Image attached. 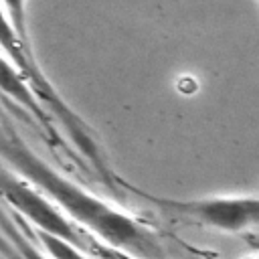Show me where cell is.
I'll return each mask as SVG.
<instances>
[{"instance_id":"obj_1","label":"cell","mask_w":259,"mask_h":259,"mask_svg":"<svg viewBox=\"0 0 259 259\" xmlns=\"http://www.w3.org/2000/svg\"><path fill=\"white\" fill-rule=\"evenodd\" d=\"M0 158L12 172L36 186L81 229L101 239L117 253L156 257L162 255L158 237L140 221L89 192L42 160L12 125L0 119Z\"/></svg>"},{"instance_id":"obj_2","label":"cell","mask_w":259,"mask_h":259,"mask_svg":"<svg viewBox=\"0 0 259 259\" xmlns=\"http://www.w3.org/2000/svg\"><path fill=\"white\" fill-rule=\"evenodd\" d=\"M0 53L20 69V73L28 79V83L32 85L34 93L38 95L40 103L45 105V109L51 113L53 119H57L63 130L67 132L69 140L75 144V148L89 160V164L95 168V172L113 186L115 178L107 166V162L101 156V150L91 134V130L87 127V123L69 107V103L59 95V91L53 87V83L49 81V77L45 75V71L40 69L36 55L32 51L30 45H26L14 30V26L10 24L6 12L0 6Z\"/></svg>"},{"instance_id":"obj_3","label":"cell","mask_w":259,"mask_h":259,"mask_svg":"<svg viewBox=\"0 0 259 259\" xmlns=\"http://www.w3.org/2000/svg\"><path fill=\"white\" fill-rule=\"evenodd\" d=\"M0 198L12 206L30 229H40L53 235H59L87 255L91 253V237L81 229L73 219H69L49 196H45L36 186L26 182L22 176L0 164Z\"/></svg>"},{"instance_id":"obj_4","label":"cell","mask_w":259,"mask_h":259,"mask_svg":"<svg viewBox=\"0 0 259 259\" xmlns=\"http://www.w3.org/2000/svg\"><path fill=\"white\" fill-rule=\"evenodd\" d=\"M132 190L138 192V196H142L144 200L166 210L168 214L182 217L217 231L241 233L259 227V196H208V198L176 200V198L154 196L136 188Z\"/></svg>"},{"instance_id":"obj_5","label":"cell","mask_w":259,"mask_h":259,"mask_svg":"<svg viewBox=\"0 0 259 259\" xmlns=\"http://www.w3.org/2000/svg\"><path fill=\"white\" fill-rule=\"evenodd\" d=\"M0 99H6L10 105L28 113L30 121L34 125H38L47 134V138L59 140V134L53 125V117L40 103L32 85L20 73V69L16 65H12L2 53H0Z\"/></svg>"},{"instance_id":"obj_6","label":"cell","mask_w":259,"mask_h":259,"mask_svg":"<svg viewBox=\"0 0 259 259\" xmlns=\"http://www.w3.org/2000/svg\"><path fill=\"white\" fill-rule=\"evenodd\" d=\"M32 233L36 235V239L45 247L47 255H51V257H83V255H87L83 249H79L77 245H73L71 241H67L59 235H53V233H47L40 229H32Z\"/></svg>"},{"instance_id":"obj_7","label":"cell","mask_w":259,"mask_h":259,"mask_svg":"<svg viewBox=\"0 0 259 259\" xmlns=\"http://www.w3.org/2000/svg\"><path fill=\"white\" fill-rule=\"evenodd\" d=\"M2 10L6 12L10 24L14 26L16 34L32 47L30 42V34H28V20H26V0H0Z\"/></svg>"},{"instance_id":"obj_8","label":"cell","mask_w":259,"mask_h":259,"mask_svg":"<svg viewBox=\"0 0 259 259\" xmlns=\"http://www.w3.org/2000/svg\"><path fill=\"white\" fill-rule=\"evenodd\" d=\"M0 255H4V257H22V251L12 239H6L0 233Z\"/></svg>"},{"instance_id":"obj_9","label":"cell","mask_w":259,"mask_h":259,"mask_svg":"<svg viewBox=\"0 0 259 259\" xmlns=\"http://www.w3.org/2000/svg\"><path fill=\"white\" fill-rule=\"evenodd\" d=\"M257 2H259V0H257Z\"/></svg>"}]
</instances>
